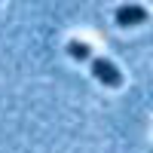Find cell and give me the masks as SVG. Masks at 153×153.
I'll use <instances>...</instances> for the list:
<instances>
[{
  "label": "cell",
  "mask_w": 153,
  "mask_h": 153,
  "mask_svg": "<svg viewBox=\"0 0 153 153\" xmlns=\"http://www.w3.org/2000/svg\"><path fill=\"white\" fill-rule=\"evenodd\" d=\"M89 65H92V76L101 83V86H107V89H120L123 86V74H120V68L113 65V61H107V58H89Z\"/></svg>",
  "instance_id": "6da1fadb"
},
{
  "label": "cell",
  "mask_w": 153,
  "mask_h": 153,
  "mask_svg": "<svg viewBox=\"0 0 153 153\" xmlns=\"http://www.w3.org/2000/svg\"><path fill=\"white\" fill-rule=\"evenodd\" d=\"M150 19V12L138 3H126L113 12V22H117V28H135V25H144Z\"/></svg>",
  "instance_id": "7a4b0ae2"
},
{
  "label": "cell",
  "mask_w": 153,
  "mask_h": 153,
  "mask_svg": "<svg viewBox=\"0 0 153 153\" xmlns=\"http://www.w3.org/2000/svg\"><path fill=\"white\" fill-rule=\"evenodd\" d=\"M68 55L76 58V61H89V58H92V46L83 43V40H71L68 43Z\"/></svg>",
  "instance_id": "3957f363"
}]
</instances>
